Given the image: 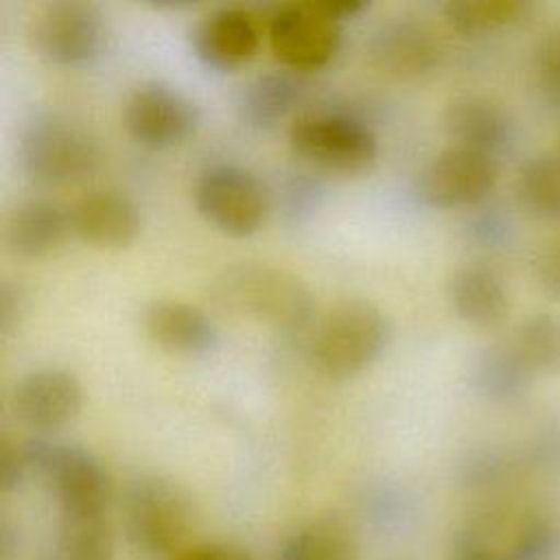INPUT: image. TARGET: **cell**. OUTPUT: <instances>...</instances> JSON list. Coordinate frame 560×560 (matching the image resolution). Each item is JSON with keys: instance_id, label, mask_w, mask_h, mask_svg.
<instances>
[{"instance_id": "cell-1", "label": "cell", "mask_w": 560, "mask_h": 560, "mask_svg": "<svg viewBox=\"0 0 560 560\" xmlns=\"http://www.w3.org/2000/svg\"><path fill=\"white\" fill-rule=\"evenodd\" d=\"M210 300L238 317L276 330H300L313 317V293L293 271L262 262L238 260L210 280Z\"/></svg>"}, {"instance_id": "cell-2", "label": "cell", "mask_w": 560, "mask_h": 560, "mask_svg": "<svg viewBox=\"0 0 560 560\" xmlns=\"http://www.w3.org/2000/svg\"><path fill=\"white\" fill-rule=\"evenodd\" d=\"M385 313L368 300H341L319 319L311 359L328 378H348L372 365L389 343Z\"/></svg>"}, {"instance_id": "cell-3", "label": "cell", "mask_w": 560, "mask_h": 560, "mask_svg": "<svg viewBox=\"0 0 560 560\" xmlns=\"http://www.w3.org/2000/svg\"><path fill=\"white\" fill-rule=\"evenodd\" d=\"M558 538L547 512H486L455 532L451 560H547Z\"/></svg>"}, {"instance_id": "cell-4", "label": "cell", "mask_w": 560, "mask_h": 560, "mask_svg": "<svg viewBox=\"0 0 560 560\" xmlns=\"http://www.w3.org/2000/svg\"><path fill=\"white\" fill-rule=\"evenodd\" d=\"M122 527L129 545L144 556H168L192 527V508L182 488L164 477H138L122 497Z\"/></svg>"}, {"instance_id": "cell-5", "label": "cell", "mask_w": 560, "mask_h": 560, "mask_svg": "<svg viewBox=\"0 0 560 560\" xmlns=\"http://www.w3.org/2000/svg\"><path fill=\"white\" fill-rule=\"evenodd\" d=\"M31 470L39 472L55 494L61 518L105 516L112 486L103 464L83 446L28 440Z\"/></svg>"}, {"instance_id": "cell-6", "label": "cell", "mask_w": 560, "mask_h": 560, "mask_svg": "<svg viewBox=\"0 0 560 560\" xmlns=\"http://www.w3.org/2000/svg\"><path fill=\"white\" fill-rule=\"evenodd\" d=\"M18 158L33 182L61 186L90 175L101 162V151L94 138L74 122L42 116L24 127Z\"/></svg>"}, {"instance_id": "cell-7", "label": "cell", "mask_w": 560, "mask_h": 560, "mask_svg": "<svg viewBox=\"0 0 560 560\" xmlns=\"http://www.w3.org/2000/svg\"><path fill=\"white\" fill-rule=\"evenodd\" d=\"M291 149L324 168L361 171L376 158L378 140L368 122L343 112H302L289 127Z\"/></svg>"}, {"instance_id": "cell-8", "label": "cell", "mask_w": 560, "mask_h": 560, "mask_svg": "<svg viewBox=\"0 0 560 560\" xmlns=\"http://www.w3.org/2000/svg\"><path fill=\"white\" fill-rule=\"evenodd\" d=\"M192 199L197 212L230 236L254 234L269 208L262 182L236 164H214L199 173Z\"/></svg>"}, {"instance_id": "cell-9", "label": "cell", "mask_w": 560, "mask_h": 560, "mask_svg": "<svg viewBox=\"0 0 560 560\" xmlns=\"http://www.w3.org/2000/svg\"><path fill=\"white\" fill-rule=\"evenodd\" d=\"M267 37L276 57L293 70L326 66L341 44V20L324 0L284 2L267 20Z\"/></svg>"}, {"instance_id": "cell-10", "label": "cell", "mask_w": 560, "mask_h": 560, "mask_svg": "<svg viewBox=\"0 0 560 560\" xmlns=\"http://www.w3.org/2000/svg\"><path fill=\"white\" fill-rule=\"evenodd\" d=\"M33 48L61 66L85 63L98 55L105 42L101 11L81 0H57L39 7L28 24Z\"/></svg>"}, {"instance_id": "cell-11", "label": "cell", "mask_w": 560, "mask_h": 560, "mask_svg": "<svg viewBox=\"0 0 560 560\" xmlns=\"http://www.w3.org/2000/svg\"><path fill=\"white\" fill-rule=\"evenodd\" d=\"M197 105L162 81L138 85L122 105V125L127 133L153 149L184 142L197 127Z\"/></svg>"}, {"instance_id": "cell-12", "label": "cell", "mask_w": 560, "mask_h": 560, "mask_svg": "<svg viewBox=\"0 0 560 560\" xmlns=\"http://www.w3.org/2000/svg\"><path fill=\"white\" fill-rule=\"evenodd\" d=\"M497 177L499 164L494 158L453 144L424 166L418 192L433 208L472 206L492 192Z\"/></svg>"}, {"instance_id": "cell-13", "label": "cell", "mask_w": 560, "mask_h": 560, "mask_svg": "<svg viewBox=\"0 0 560 560\" xmlns=\"http://www.w3.org/2000/svg\"><path fill=\"white\" fill-rule=\"evenodd\" d=\"M83 405L79 378L59 368L24 374L11 389L13 416L33 431H55L68 424Z\"/></svg>"}, {"instance_id": "cell-14", "label": "cell", "mask_w": 560, "mask_h": 560, "mask_svg": "<svg viewBox=\"0 0 560 560\" xmlns=\"http://www.w3.org/2000/svg\"><path fill=\"white\" fill-rule=\"evenodd\" d=\"M374 68L387 77L411 81L433 72L442 61L438 35L413 18H394L383 22L368 44Z\"/></svg>"}, {"instance_id": "cell-15", "label": "cell", "mask_w": 560, "mask_h": 560, "mask_svg": "<svg viewBox=\"0 0 560 560\" xmlns=\"http://www.w3.org/2000/svg\"><path fill=\"white\" fill-rule=\"evenodd\" d=\"M258 18L243 7H219L201 15L192 28L197 57L217 70H236L247 63L260 46Z\"/></svg>"}, {"instance_id": "cell-16", "label": "cell", "mask_w": 560, "mask_h": 560, "mask_svg": "<svg viewBox=\"0 0 560 560\" xmlns=\"http://www.w3.org/2000/svg\"><path fill=\"white\" fill-rule=\"evenodd\" d=\"M444 129L453 144L499 158L516 138V125L510 112L488 96H457L442 116Z\"/></svg>"}, {"instance_id": "cell-17", "label": "cell", "mask_w": 560, "mask_h": 560, "mask_svg": "<svg viewBox=\"0 0 560 560\" xmlns=\"http://www.w3.org/2000/svg\"><path fill=\"white\" fill-rule=\"evenodd\" d=\"M72 232L96 247H125L140 232L136 203L116 190H90L70 208Z\"/></svg>"}, {"instance_id": "cell-18", "label": "cell", "mask_w": 560, "mask_h": 560, "mask_svg": "<svg viewBox=\"0 0 560 560\" xmlns=\"http://www.w3.org/2000/svg\"><path fill=\"white\" fill-rule=\"evenodd\" d=\"M149 339L166 352L199 357L217 346V326L210 315L182 300H153L142 313Z\"/></svg>"}, {"instance_id": "cell-19", "label": "cell", "mask_w": 560, "mask_h": 560, "mask_svg": "<svg viewBox=\"0 0 560 560\" xmlns=\"http://www.w3.org/2000/svg\"><path fill=\"white\" fill-rule=\"evenodd\" d=\"M448 302L457 317L475 328H497L508 319L510 293L488 265L468 262L448 278Z\"/></svg>"}, {"instance_id": "cell-20", "label": "cell", "mask_w": 560, "mask_h": 560, "mask_svg": "<svg viewBox=\"0 0 560 560\" xmlns=\"http://www.w3.org/2000/svg\"><path fill=\"white\" fill-rule=\"evenodd\" d=\"M70 230V208L46 197H33L9 212L4 243L15 256L39 258L59 247Z\"/></svg>"}, {"instance_id": "cell-21", "label": "cell", "mask_w": 560, "mask_h": 560, "mask_svg": "<svg viewBox=\"0 0 560 560\" xmlns=\"http://www.w3.org/2000/svg\"><path fill=\"white\" fill-rule=\"evenodd\" d=\"M534 378L510 339L483 348L470 365L472 389L494 402L516 400Z\"/></svg>"}, {"instance_id": "cell-22", "label": "cell", "mask_w": 560, "mask_h": 560, "mask_svg": "<svg viewBox=\"0 0 560 560\" xmlns=\"http://www.w3.org/2000/svg\"><path fill=\"white\" fill-rule=\"evenodd\" d=\"M359 538L341 518H317L291 534L278 560H359Z\"/></svg>"}, {"instance_id": "cell-23", "label": "cell", "mask_w": 560, "mask_h": 560, "mask_svg": "<svg viewBox=\"0 0 560 560\" xmlns=\"http://www.w3.org/2000/svg\"><path fill=\"white\" fill-rule=\"evenodd\" d=\"M300 85L287 72H265L254 77L241 92L238 112L252 127H273L298 103Z\"/></svg>"}, {"instance_id": "cell-24", "label": "cell", "mask_w": 560, "mask_h": 560, "mask_svg": "<svg viewBox=\"0 0 560 560\" xmlns=\"http://www.w3.org/2000/svg\"><path fill=\"white\" fill-rule=\"evenodd\" d=\"M514 192L529 217L560 221V153H538L529 158L518 168Z\"/></svg>"}, {"instance_id": "cell-25", "label": "cell", "mask_w": 560, "mask_h": 560, "mask_svg": "<svg viewBox=\"0 0 560 560\" xmlns=\"http://www.w3.org/2000/svg\"><path fill=\"white\" fill-rule=\"evenodd\" d=\"M529 11L527 0H451L444 4V20L455 33L475 37L518 24Z\"/></svg>"}, {"instance_id": "cell-26", "label": "cell", "mask_w": 560, "mask_h": 560, "mask_svg": "<svg viewBox=\"0 0 560 560\" xmlns=\"http://www.w3.org/2000/svg\"><path fill=\"white\" fill-rule=\"evenodd\" d=\"M512 346L525 365L538 374H560V317L551 313H534L525 317L514 335Z\"/></svg>"}, {"instance_id": "cell-27", "label": "cell", "mask_w": 560, "mask_h": 560, "mask_svg": "<svg viewBox=\"0 0 560 560\" xmlns=\"http://www.w3.org/2000/svg\"><path fill=\"white\" fill-rule=\"evenodd\" d=\"M61 560H114V538L105 516L61 518Z\"/></svg>"}, {"instance_id": "cell-28", "label": "cell", "mask_w": 560, "mask_h": 560, "mask_svg": "<svg viewBox=\"0 0 560 560\" xmlns=\"http://www.w3.org/2000/svg\"><path fill=\"white\" fill-rule=\"evenodd\" d=\"M534 70L542 96L549 103H560V20L553 22L536 42Z\"/></svg>"}, {"instance_id": "cell-29", "label": "cell", "mask_w": 560, "mask_h": 560, "mask_svg": "<svg viewBox=\"0 0 560 560\" xmlns=\"http://www.w3.org/2000/svg\"><path fill=\"white\" fill-rule=\"evenodd\" d=\"M532 273L540 291L560 302V232L538 245L532 258Z\"/></svg>"}, {"instance_id": "cell-30", "label": "cell", "mask_w": 560, "mask_h": 560, "mask_svg": "<svg viewBox=\"0 0 560 560\" xmlns=\"http://www.w3.org/2000/svg\"><path fill=\"white\" fill-rule=\"evenodd\" d=\"M28 472H31V464H28V455H26V444L2 438V442H0V490L2 492L15 490Z\"/></svg>"}, {"instance_id": "cell-31", "label": "cell", "mask_w": 560, "mask_h": 560, "mask_svg": "<svg viewBox=\"0 0 560 560\" xmlns=\"http://www.w3.org/2000/svg\"><path fill=\"white\" fill-rule=\"evenodd\" d=\"M173 560H254L249 553L243 549L230 547V545H219V542H203L184 549L177 553Z\"/></svg>"}, {"instance_id": "cell-32", "label": "cell", "mask_w": 560, "mask_h": 560, "mask_svg": "<svg viewBox=\"0 0 560 560\" xmlns=\"http://www.w3.org/2000/svg\"><path fill=\"white\" fill-rule=\"evenodd\" d=\"M20 308H22V298L18 287L4 282L0 289V326L4 332H9L18 322Z\"/></svg>"}]
</instances>
